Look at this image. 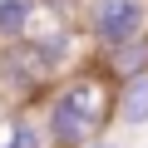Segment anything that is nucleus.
<instances>
[{"label":"nucleus","mask_w":148,"mask_h":148,"mask_svg":"<svg viewBox=\"0 0 148 148\" xmlns=\"http://www.w3.org/2000/svg\"><path fill=\"white\" fill-rule=\"evenodd\" d=\"M79 30L94 54L148 35V0H79Z\"/></svg>","instance_id":"nucleus-2"},{"label":"nucleus","mask_w":148,"mask_h":148,"mask_svg":"<svg viewBox=\"0 0 148 148\" xmlns=\"http://www.w3.org/2000/svg\"><path fill=\"white\" fill-rule=\"evenodd\" d=\"M109 123H114V128H143V123H148V69L114 79V94H109Z\"/></svg>","instance_id":"nucleus-3"},{"label":"nucleus","mask_w":148,"mask_h":148,"mask_svg":"<svg viewBox=\"0 0 148 148\" xmlns=\"http://www.w3.org/2000/svg\"><path fill=\"white\" fill-rule=\"evenodd\" d=\"M35 20H40V5H35V0H0V45L30 35Z\"/></svg>","instance_id":"nucleus-6"},{"label":"nucleus","mask_w":148,"mask_h":148,"mask_svg":"<svg viewBox=\"0 0 148 148\" xmlns=\"http://www.w3.org/2000/svg\"><path fill=\"white\" fill-rule=\"evenodd\" d=\"M94 64L109 74V79H123V74L148 69V35H138V40H128V45H119L109 54H94Z\"/></svg>","instance_id":"nucleus-5"},{"label":"nucleus","mask_w":148,"mask_h":148,"mask_svg":"<svg viewBox=\"0 0 148 148\" xmlns=\"http://www.w3.org/2000/svg\"><path fill=\"white\" fill-rule=\"evenodd\" d=\"M79 148H119V143H114V138H109V128H104V133H94V138H84Z\"/></svg>","instance_id":"nucleus-7"},{"label":"nucleus","mask_w":148,"mask_h":148,"mask_svg":"<svg viewBox=\"0 0 148 148\" xmlns=\"http://www.w3.org/2000/svg\"><path fill=\"white\" fill-rule=\"evenodd\" d=\"M5 114H10V104H5V94H0V123H5Z\"/></svg>","instance_id":"nucleus-8"},{"label":"nucleus","mask_w":148,"mask_h":148,"mask_svg":"<svg viewBox=\"0 0 148 148\" xmlns=\"http://www.w3.org/2000/svg\"><path fill=\"white\" fill-rule=\"evenodd\" d=\"M0 148H49L35 104H20V109L5 114V123H0Z\"/></svg>","instance_id":"nucleus-4"},{"label":"nucleus","mask_w":148,"mask_h":148,"mask_svg":"<svg viewBox=\"0 0 148 148\" xmlns=\"http://www.w3.org/2000/svg\"><path fill=\"white\" fill-rule=\"evenodd\" d=\"M109 94H114V79L94 59L79 64V69H69V74H59L35 99V114L45 123L49 148H79L84 138L104 133L109 128Z\"/></svg>","instance_id":"nucleus-1"}]
</instances>
